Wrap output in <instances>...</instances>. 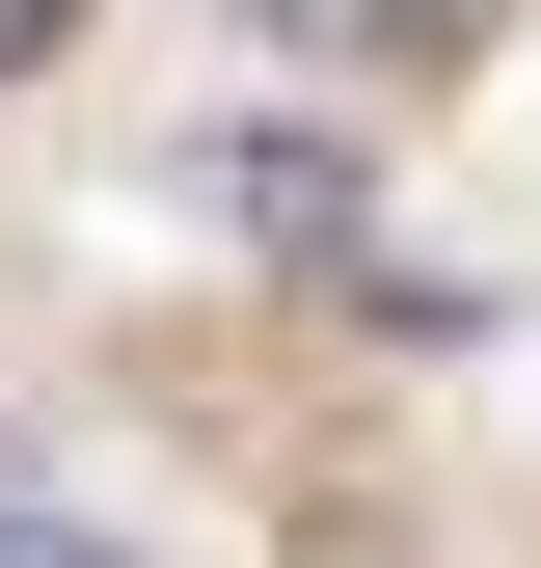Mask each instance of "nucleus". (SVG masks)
<instances>
[{"instance_id":"nucleus-2","label":"nucleus","mask_w":541,"mask_h":568,"mask_svg":"<svg viewBox=\"0 0 541 568\" xmlns=\"http://www.w3.org/2000/svg\"><path fill=\"white\" fill-rule=\"evenodd\" d=\"M54 28H82V0H0V54H54Z\"/></svg>"},{"instance_id":"nucleus-1","label":"nucleus","mask_w":541,"mask_h":568,"mask_svg":"<svg viewBox=\"0 0 541 568\" xmlns=\"http://www.w3.org/2000/svg\"><path fill=\"white\" fill-rule=\"evenodd\" d=\"M0 568H109V541H54V515H0Z\"/></svg>"}]
</instances>
